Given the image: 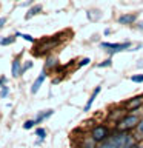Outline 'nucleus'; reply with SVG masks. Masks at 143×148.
<instances>
[{"mask_svg": "<svg viewBox=\"0 0 143 148\" xmlns=\"http://www.w3.org/2000/svg\"><path fill=\"white\" fill-rule=\"evenodd\" d=\"M136 142H137L136 137L131 133L115 131V133H111V136L108 139H105L103 142L97 143L95 148H129Z\"/></svg>", "mask_w": 143, "mask_h": 148, "instance_id": "1", "label": "nucleus"}, {"mask_svg": "<svg viewBox=\"0 0 143 148\" xmlns=\"http://www.w3.org/2000/svg\"><path fill=\"white\" fill-rule=\"evenodd\" d=\"M140 119L142 117H138V116L134 114V113H125L122 117L117 120L115 130H117V131H126V133H129V131H132V130L137 128Z\"/></svg>", "mask_w": 143, "mask_h": 148, "instance_id": "2", "label": "nucleus"}, {"mask_svg": "<svg viewBox=\"0 0 143 148\" xmlns=\"http://www.w3.org/2000/svg\"><path fill=\"white\" fill-rule=\"evenodd\" d=\"M100 48L105 49L108 54H117L122 51H129L131 48V42H122V43H109V42H101Z\"/></svg>", "mask_w": 143, "mask_h": 148, "instance_id": "3", "label": "nucleus"}, {"mask_svg": "<svg viewBox=\"0 0 143 148\" xmlns=\"http://www.w3.org/2000/svg\"><path fill=\"white\" fill-rule=\"evenodd\" d=\"M109 136H111V130L106 127V125H103V123L95 125V127L91 130V137L94 139L97 143L103 142L105 139H108Z\"/></svg>", "mask_w": 143, "mask_h": 148, "instance_id": "4", "label": "nucleus"}, {"mask_svg": "<svg viewBox=\"0 0 143 148\" xmlns=\"http://www.w3.org/2000/svg\"><path fill=\"white\" fill-rule=\"evenodd\" d=\"M142 106H143V96H136L125 102L123 110H125V113H134L137 110H142Z\"/></svg>", "mask_w": 143, "mask_h": 148, "instance_id": "5", "label": "nucleus"}, {"mask_svg": "<svg viewBox=\"0 0 143 148\" xmlns=\"http://www.w3.org/2000/svg\"><path fill=\"white\" fill-rule=\"evenodd\" d=\"M100 91H101V85H97V86L94 88V90H92L91 96H89V99H88V102H86V105L83 106V111H85V113H88V111L91 110V106H92V103H94L95 97L100 94Z\"/></svg>", "mask_w": 143, "mask_h": 148, "instance_id": "6", "label": "nucleus"}, {"mask_svg": "<svg viewBox=\"0 0 143 148\" xmlns=\"http://www.w3.org/2000/svg\"><path fill=\"white\" fill-rule=\"evenodd\" d=\"M57 43H59V40H57V39H54V40H52V39H49V40H43V42L40 43V46L37 48V49H40L37 54H43L45 51H49V49H52V48H54V46L57 45Z\"/></svg>", "mask_w": 143, "mask_h": 148, "instance_id": "7", "label": "nucleus"}, {"mask_svg": "<svg viewBox=\"0 0 143 148\" xmlns=\"http://www.w3.org/2000/svg\"><path fill=\"white\" fill-rule=\"evenodd\" d=\"M45 79H46V69H43V71L40 73V76L34 80V83H32V86H31V92H32V94H35V92L40 90V86H42V83L45 82Z\"/></svg>", "mask_w": 143, "mask_h": 148, "instance_id": "8", "label": "nucleus"}, {"mask_svg": "<svg viewBox=\"0 0 143 148\" xmlns=\"http://www.w3.org/2000/svg\"><path fill=\"white\" fill-rule=\"evenodd\" d=\"M137 20V14H123L117 18V22L120 25H132Z\"/></svg>", "mask_w": 143, "mask_h": 148, "instance_id": "9", "label": "nucleus"}, {"mask_svg": "<svg viewBox=\"0 0 143 148\" xmlns=\"http://www.w3.org/2000/svg\"><path fill=\"white\" fill-rule=\"evenodd\" d=\"M52 114H54V110H45V111H40V113L35 116V119H34L35 125H37V123H42L43 120H46L48 117H51Z\"/></svg>", "mask_w": 143, "mask_h": 148, "instance_id": "10", "label": "nucleus"}, {"mask_svg": "<svg viewBox=\"0 0 143 148\" xmlns=\"http://www.w3.org/2000/svg\"><path fill=\"white\" fill-rule=\"evenodd\" d=\"M95 147H97V142H95L91 136L86 137L85 140H83V143L80 145V148H95Z\"/></svg>", "mask_w": 143, "mask_h": 148, "instance_id": "11", "label": "nucleus"}, {"mask_svg": "<svg viewBox=\"0 0 143 148\" xmlns=\"http://www.w3.org/2000/svg\"><path fill=\"white\" fill-rule=\"evenodd\" d=\"M40 11H42V5H34V6H32V8L29 9V11H28V14H26V16H25V18H26V20H28V18L34 17L35 14H39Z\"/></svg>", "mask_w": 143, "mask_h": 148, "instance_id": "12", "label": "nucleus"}, {"mask_svg": "<svg viewBox=\"0 0 143 148\" xmlns=\"http://www.w3.org/2000/svg\"><path fill=\"white\" fill-rule=\"evenodd\" d=\"M20 69H22L20 60L16 59V60L12 62V77H18V76H20Z\"/></svg>", "mask_w": 143, "mask_h": 148, "instance_id": "13", "label": "nucleus"}, {"mask_svg": "<svg viewBox=\"0 0 143 148\" xmlns=\"http://www.w3.org/2000/svg\"><path fill=\"white\" fill-rule=\"evenodd\" d=\"M16 37L17 36H9V37H5V39H0V45L2 46H6V45H11L16 42Z\"/></svg>", "mask_w": 143, "mask_h": 148, "instance_id": "14", "label": "nucleus"}, {"mask_svg": "<svg viewBox=\"0 0 143 148\" xmlns=\"http://www.w3.org/2000/svg\"><path fill=\"white\" fill-rule=\"evenodd\" d=\"M35 136H39V140H37V143H42V140L46 137V130H45V128H37V130H35Z\"/></svg>", "mask_w": 143, "mask_h": 148, "instance_id": "15", "label": "nucleus"}, {"mask_svg": "<svg viewBox=\"0 0 143 148\" xmlns=\"http://www.w3.org/2000/svg\"><path fill=\"white\" fill-rule=\"evenodd\" d=\"M131 82H134V83H143V74H134V76H131Z\"/></svg>", "mask_w": 143, "mask_h": 148, "instance_id": "16", "label": "nucleus"}, {"mask_svg": "<svg viewBox=\"0 0 143 148\" xmlns=\"http://www.w3.org/2000/svg\"><path fill=\"white\" fill-rule=\"evenodd\" d=\"M55 65H57V59H54V57H49L48 60H46L45 69H46V68H51V66H55Z\"/></svg>", "mask_w": 143, "mask_h": 148, "instance_id": "17", "label": "nucleus"}, {"mask_svg": "<svg viewBox=\"0 0 143 148\" xmlns=\"http://www.w3.org/2000/svg\"><path fill=\"white\" fill-rule=\"evenodd\" d=\"M29 68H32V62H31V60H28V62L22 66V69H20V76H22V74H25Z\"/></svg>", "mask_w": 143, "mask_h": 148, "instance_id": "18", "label": "nucleus"}, {"mask_svg": "<svg viewBox=\"0 0 143 148\" xmlns=\"http://www.w3.org/2000/svg\"><path fill=\"white\" fill-rule=\"evenodd\" d=\"M111 65H112V60H111V57H109V59H106L105 62L97 65V68H108V66H111Z\"/></svg>", "mask_w": 143, "mask_h": 148, "instance_id": "19", "label": "nucleus"}, {"mask_svg": "<svg viewBox=\"0 0 143 148\" xmlns=\"http://www.w3.org/2000/svg\"><path fill=\"white\" fill-rule=\"evenodd\" d=\"M16 36H17V37H23V39H25V40L31 42V43H34V37H31L29 34H22V32H17Z\"/></svg>", "mask_w": 143, "mask_h": 148, "instance_id": "20", "label": "nucleus"}, {"mask_svg": "<svg viewBox=\"0 0 143 148\" xmlns=\"http://www.w3.org/2000/svg\"><path fill=\"white\" fill-rule=\"evenodd\" d=\"M35 125V122H34V119H31V120H26L25 123H23V128L25 130H31L32 127Z\"/></svg>", "mask_w": 143, "mask_h": 148, "instance_id": "21", "label": "nucleus"}, {"mask_svg": "<svg viewBox=\"0 0 143 148\" xmlns=\"http://www.w3.org/2000/svg\"><path fill=\"white\" fill-rule=\"evenodd\" d=\"M136 130H137V134H140V137H143V117L140 119V122H138Z\"/></svg>", "mask_w": 143, "mask_h": 148, "instance_id": "22", "label": "nucleus"}, {"mask_svg": "<svg viewBox=\"0 0 143 148\" xmlns=\"http://www.w3.org/2000/svg\"><path fill=\"white\" fill-rule=\"evenodd\" d=\"M8 94H9V86L3 85V86H2V92H0V97H2V99H5Z\"/></svg>", "mask_w": 143, "mask_h": 148, "instance_id": "23", "label": "nucleus"}, {"mask_svg": "<svg viewBox=\"0 0 143 148\" xmlns=\"http://www.w3.org/2000/svg\"><path fill=\"white\" fill-rule=\"evenodd\" d=\"M89 62H91V59H88V57H85V59H82L80 62H78V65H77V66H78V68H82V66H86V65L89 63Z\"/></svg>", "mask_w": 143, "mask_h": 148, "instance_id": "24", "label": "nucleus"}, {"mask_svg": "<svg viewBox=\"0 0 143 148\" xmlns=\"http://www.w3.org/2000/svg\"><path fill=\"white\" fill-rule=\"evenodd\" d=\"M5 23H6V17H0V28H2Z\"/></svg>", "mask_w": 143, "mask_h": 148, "instance_id": "25", "label": "nucleus"}, {"mask_svg": "<svg viewBox=\"0 0 143 148\" xmlns=\"http://www.w3.org/2000/svg\"><path fill=\"white\" fill-rule=\"evenodd\" d=\"M5 82H6V77H5V76H3V77H0V86H3V85H5Z\"/></svg>", "mask_w": 143, "mask_h": 148, "instance_id": "26", "label": "nucleus"}, {"mask_svg": "<svg viewBox=\"0 0 143 148\" xmlns=\"http://www.w3.org/2000/svg\"><path fill=\"white\" fill-rule=\"evenodd\" d=\"M129 148H143V145H140V143H134V145H131V147H129Z\"/></svg>", "mask_w": 143, "mask_h": 148, "instance_id": "27", "label": "nucleus"}, {"mask_svg": "<svg viewBox=\"0 0 143 148\" xmlns=\"http://www.w3.org/2000/svg\"><path fill=\"white\" fill-rule=\"evenodd\" d=\"M137 26H138V29H142V31H143V20H142V22H138V25H137Z\"/></svg>", "mask_w": 143, "mask_h": 148, "instance_id": "28", "label": "nucleus"}, {"mask_svg": "<svg viewBox=\"0 0 143 148\" xmlns=\"http://www.w3.org/2000/svg\"><path fill=\"white\" fill-rule=\"evenodd\" d=\"M142 117H143V106H142Z\"/></svg>", "mask_w": 143, "mask_h": 148, "instance_id": "29", "label": "nucleus"}, {"mask_svg": "<svg viewBox=\"0 0 143 148\" xmlns=\"http://www.w3.org/2000/svg\"><path fill=\"white\" fill-rule=\"evenodd\" d=\"M142 139H143V137H142Z\"/></svg>", "mask_w": 143, "mask_h": 148, "instance_id": "30", "label": "nucleus"}]
</instances>
